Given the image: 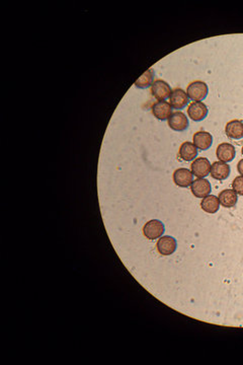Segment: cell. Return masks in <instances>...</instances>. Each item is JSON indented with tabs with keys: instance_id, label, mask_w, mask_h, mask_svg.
Here are the masks:
<instances>
[{
	"instance_id": "1",
	"label": "cell",
	"mask_w": 243,
	"mask_h": 365,
	"mask_svg": "<svg viewBox=\"0 0 243 365\" xmlns=\"http://www.w3.org/2000/svg\"><path fill=\"white\" fill-rule=\"evenodd\" d=\"M208 85L202 80H196L190 82L186 88V94L188 99L192 100L193 102H201L205 100L208 95Z\"/></svg>"
},
{
	"instance_id": "2",
	"label": "cell",
	"mask_w": 243,
	"mask_h": 365,
	"mask_svg": "<svg viewBox=\"0 0 243 365\" xmlns=\"http://www.w3.org/2000/svg\"><path fill=\"white\" fill-rule=\"evenodd\" d=\"M164 230H165V227H164V224L162 223V221L157 220V219H152V220H149L147 223H145L142 231L146 238L153 240V239H157V238L161 237L162 234L164 233Z\"/></svg>"
},
{
	"instance_id": "3",
	"label": "cell",
	"mask_w": 243,
	"mask_h": 365,
	"mask_svg": "<svg viewBox=\"0 0 243 365\" xmlns=\"http://www.w3.org/2000/svg\"><path fill=\"white\" fill-rule=\"evenodd\" d=\"M211 163L206 157H198L196 158L190 165V172L198 179H204L210 174Z\"/></svg>"
},
{
	"instance_id": "4",
	"label": "cell",
	"mask_w": 243,
	"mask_h": 365,
	"mask_svg": "<svg viewBox=\"0 0 243 365\" xmlns=\"http://www.w3.org/2000/svg\"><path fill=\"white\" fill-rule=\"evenodd\" d=\"M171 85L161 79H156L151 84V93L158 101H165L172 93Z\"/></svg>"
},
{
	"instance_id": "5",
	"label": "cell",
	"mask_w": 243,
	"mask_h": 365,
	"mask_svg": "<svg viewBox=\"0 0 243 365\" xmlns=\"http://www.w3.org/2000/svg\"><path fill=\"white\" fill-rule=\"evenodd\" d=\"M209 113L207 106L203 102H192L187 107V116L196 122L203 121Z\"/></svg>"
},
{
	"instance_id": "6",
	"label": "cell",
	"mask_w": 243,
	"mask_h": 365,
	"mask_svg": "<svg viewBox=\"0 0 243 365\" xmlns=\"http://www.w3.org/2000/svg\"><path fill=\"white\" fill-rule=\"evenodd\" d=\"M177 246H178V244H177L176 238L171 235H164V236L159 237V239L156 244L157 251L161 256L173 255L177 250Z\"/></svg>"
},
{
	"instance_id": "7",
	"label": "cell",
	"mask_w": 243,
	"mask_h": 365,
	"mask_svg": "<svg viewBox=\"0 0 243 365\" xmlns=\"http://www.w3.org/2000/svg\"><path fill=\"white\" fill-rule=\"evenodd\" d=\"M212 187L211 183L204 179H197L190 184V191L192 195L197 198H205L211 193Z\"/></svg>"
},
{
	"instance_id": "8",
	"label": "cell",
	"mask_w": 243,
	"mask_h": 365,
	"mask_svg": "<svg viewBox=\"0 0 243 365\" xmlns=\"http://www.w3.org/2000/svg\"><path fill=\"white\" fill-rule=\"evenodd\" d=\"M167 123L171 129L178 132H182L188 127V119L186 118L185 114L179 111L171 115V117L167 119Z\"/></svg>"
},
{
	"instance_id": "9",
	"label": "cell",
	"mask_w": 243,
	"mask_h": 365,
	"mask_svg": "<svg viewBox=\"0 0 243 365\" xmlns=\"http://www.w3.org/2000/svg\"><path fill=\"white\" fill-rule=\"evenodd\" d=\"M151 112H152L153 116L160 121L167 120L171 117V115L173 114L171 104L165 101H158L157 103L152 105Z\"/></svg>"
},
{
	"instance_id": "10",
	"label": "cell",
	"mask_w": 243,
	"mask_h": 365,
	"mask_svg": "<svg viewBox=\"0 0 243 365\" xmlns=\"http://www.w3.org/2000/svg\"><path fill=\"white\" fill-rule=\"evenodd\" d=\"M169 104L176 110H182L188 104V96L182 88H176L169 95Z\"/></svg>"
},
{
	"instance_id": "11",
	"label": "cell",
	"mask_w": 243,
	"mask_h": 365,
	"mask_svg": "<svg viewBox=\"0 0 243 365\" xmlns=\"http://www.w3.org/2000/svg\"><path fill=\"white\" fill-rule=\"evenodd\" d=\"M211 177L218 181L226 180L230 175V166L228 163L223 161H215L211 165L210 169Z\"/></svg>"
},
{
	"instance_id": "12",
	"label": "cell",
	"mask_w": 243,
	"mask_h": 365,
	"mask_svg": "<svg viewBox=\"0 0 243 365\" xmlns=\"http://www.w3.org/2000/svg\"><path fill=\"white\" fill-rule=\"evenodd\" d=\"M192 177L193 175L189 169L182 167L175 171L173 175V180L177 186L181 188H187L192 183Z\"/></svg>"
},
{
	"instance_id": "13",
	"label": "cell",
	"mask_w": 243,
	"mask_h": 365,
	"mask_svg": "<svg viewBox=\"0 0 243 365\" xmlns=\"http://www.w3.org/2000/svg\"><path fill=\"white\" fill-rule=\"evenodd\" d=\"M216 155L220 161L227 163V162L232 161L235 158L236 150H235V147L232 144L224 142V143L219 144L217 147Z\"/></svg>"
},
{
	"instance_id": "14",
	"label": "cell",
	"mask_w": 243,
	"mask_h": 365,
	"mask_svg": "<svg viewBox=\"0 0 243 365\" xmlns=\"http://www.w3.org/2000/svg\"><path fill=\"white\" fill-rule=\"evenodd\" d=\"M192 143L200 150H208L213 143V136L207 131H198L193 134Z\"/></svg>"
},
{
	"instance_id": "15",
	"label": "cell",
	"mask_w": 243,
	"mask_h": 365,
	"mask_svg": "<svg viewBox=\"0 0 243 365\" xmlns=\"http://www.w3.org/2000/svg\"><path fill=\"white\" fill-rule=\"evenodd\" d=\"M226 135L230 139L239 140L243 138V122L240 120L229 121L225 126Z\"/></svg>"
},
{
	"instance_id": "16",
	"label": "cell",
	"mask_w": 243,
	"mask_h": 365,
	"mask_svg": "<svg viewBox=\"0 0 243 365\" xmlns=\"http://www.w3.org/2000/svg\"><path fill=\"white\" fill-rule=\"evenodd\" d=\"M219 202L220 204L225 207V208H232L237 204L238 201V197L237 194L234 190H223L220 194H219Z\"/></svg>"
},
{
	"instance_id": "17",
	"label": "cell",
	"mask_w": 243,
	"mask_h": 365,
	"mask_svg": "<svg viewBox=\"0 0 243 365\" xmlns=\"http://www.w3.org/2000/svg\"><path fill=\"white\" fill-rule=\"evenodd\" d=\"M219 207H220L219 199L214 195H208L205 198H203V200L201 201V208L209 214L216 213L219 210Z\"/></svg>"
},
{
	"instance_id": "18",
	"label": "cell",
	"mask_w": 243,
	"mask_h": 365,
	"mask_svg": "<svg viewBox=\"0 0 243 365\" xmlns=\"http://www.w3.org/2000/svg\"><path fill=\"white\" fill-rule=\"evenodd\" d=\"M179 154L182 160L191 161L198 155V148L195 146L193 143L185 141L182 143V145L180 146Z\"/></svg>"
},
{
	"instance_id": "19",
	"label": "cell",
	"mask_w": 243,
	"mask_h": 365,
	"mask_svg": "<svg viewBox=\"0 0 243 365\" xmlns=\"http://www.w3.org/2000/svg\"><path fill=\"white\" fill-rule=\"evenodd\" d=\"M153 77H154V72H153L152 68H150L147 71L143 73L138 78V80L135 81V85L139 88H147L148 86H151V84L153 82Z\"/></svg>"
},
{
	"instance_id": "20",
	"label": "cell",
	"mask_w": 243,
	"mask_h": 365,
	"mask_svg": "<svg viewBox=\"0 0 243 365\" xmlns=\"http://www.w3.org/2000/svg\"><path fill=\"white\" fill-rule=\"evenodd\" d=\"M232 188L237 195L243 196V176L236 177L232 182Z\"/></svg>"
},
{
	"instance_id": "21",
	"label": "cell",
	"mask_w": 243,
	"mask_h": 365,
	"mask_svg": "<svg viewBox=\"0 0 243 365\" xmlns=\"http://www.w3.org/2000/svg\"><path fill=\"white\" fill-rule=\"evenodd\" d=\"M237 171L241 176H243V159L239 160V162L237 163Z\"/></svg>"
},
{
	"instance_id": "22",
	"label": "cell",
	"mask_w": 243,
	"mask_h": 365,
	"mask_svg": "<svg viewBox=\"0 0 243 365\" xmlns=\"http://www.w3.org/2000/svg\"><path fill=\"white\" fill-rule=\"evenodd\" d=\"M241 153H242V155H243V146H242V150H241Z\"/></svg>"
}]
</instances>
